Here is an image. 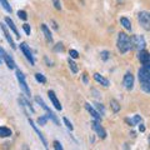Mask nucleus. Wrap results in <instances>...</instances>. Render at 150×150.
Returning <instances> with one entry per match:
<instances>
[{
  "mask_svg": "<svg viewBox=\"0 0 150 150\" xmlns=\"http://www.w3.org/2000/svg\"><path fill=\"white\" fill-rule=\"evenodd\" d=\"M138 76H139L141 89L147 94H149L150 93V65L143 64V66L138 72Z\"/></svg>",
  "mask_w": 150,
  "mask_h": 150,
  "instance_id": "f257e3e1",
  "label": "nucleus"
},
{
  "mask_svg": "<svg viewBox=\"0 0 150 150\" xmlns=\"http://www.w3.org/2000/svg\"><path fill=\"white\" fill-rule=\"evenodd\" d=\"M118 49L121 54H125L133 48L131 45V39H130L125 33H119L118 34V41H116Z\"/></svg>",
  "mask_w": 150,
  "mask_h": 150,
  "instance_id": "f03ea898",
  "label": "nucleus"
},
{
  "mask_svg": "<svg viewBox=\"0 0 150 150\" xmlns=\"http://www.w3.org/2000/svg\"><path fill=\"white\" fill-rule=\"evenodd\" d=\"M35 101H36L38 104L40 105L41 108H43V109H44L45 111H46V118H48V119H50V120H53V121H54V123L56 124V125H59V119H58V116L55 115V114H54L53 111H51L49 106L45 104V101L43 100L40 96H35Z\"/></svg>",
  "mask_w": 150,
  "mask_h": 150,
  "instance_id": "7ed1b4c3",
  "label": "nucleus"
},
{
  "mask_svg": "<svg viewBox=\"0 0 150 150\" xmlns=\"http://www.w3.org/2000/svg\"><path fill=\"white\" fill-rule=\"evenodd\" d=\"M138 20L145 30H150V14L148 11H140L138 14Z\"/></svg>",
  "mask_w": 150,
  "mask_h": 150,
  "instance_id": "20e7f679",
  "label": "nucleus"
},
{
  "mask_svg": "<svg viewBox=\"0 0 150 150\" xmlns=\"http://www.w3.org/2000/svg\"><path fill=\"white\" fill-rule=\"evenodd\" d=\"M17 78H18V81H19V84H20V88L23 89V92L26 94V96H30V89L25 81V75L23 74L20 70H17Z\"/></svg>",
  "mask_w": 150,
  "mask_h": 150,
  "instance_id": "39448f33",
  "label": "nucleus"
},
{
  "mask_svg": "<svg viewBox=\"0 0 150 150\" xmlns=\"http://www.w3.org/2000/svg\"><path fill=\"white\" fill-rule=\"evenodd\" d=\"M92 126H93V129L95 130L96 135L99 136L100 139H105V138H106V131H105V129L100 125V121H99V120H95V119H94V120L92 121Z\"/></svg>",
  "mask_w": 150,
  "mask_h": 150,
  "instance_id": "423d86ee",
  "label": "nucleus"
},
{
  "mask_svg": "<svg viewBox=\"0 0 150 150\" xmlns=\"http://www.w3.org/2000/svg\"><path fill=\"white\" fill-rule=\"evenodd\" d=\"M20 49L23 51V54L25 55V58L28 59V61L30 63V65H35V60H34V56H33V53L30 51V48L28 46L26 43H21L20 44Z\"/></svg>",
  "mask_w": 150,
  "mask_h": 150,
  "instance_id": "0eeeda50",
  "label": "nucleus"
},
{
  "mask_svg": "<svg viewBox=\"0 0 150 150\" xmlns=\"http://www.w3.org/2000/svg\"><path fill=\"white\" fill-rule=\"evenodd\" d=\"M131 45H134L138 50H143L147 46V43H145L144 38L140 36V35H135V36L131 38Z\"/></svg>",
  "mask_w": 150,
  "mask_h": 150,
  "instance_id": "6e6552de",
  "label": "nucleus"
},
{
  "mask_svg": "<svg viewBox=\"0 0 150 150\" xmlns=\"http://www.w3.org/2000/svg\"><path fill=\"white\" fill-rule=\"evenodd\" d=\"M123 85L126 90H131L134 88V76L133 74L128 72L124 75V80H123Z\"/></svg>",
  "mask_w": 150,
  "mask_h": 150,
  "instance_id": "1a4fd4ad",
  "label": "nucleus"
},
{
  "mask_svg": "<svg viewBox=\"0 0 150 150\" xmlns=\"http://www.w3.org/2000/svg\"><path fill=\"white\" fill-rule=\"evenodd\" d=\"M29 124L31 125V128H33V130H34V131H35V133H36V135H38V138H39V139H40V141H41V143H43V145H44V147H45V148H48V141H46V139H45V138H44V135H43V134L40 133V130H39V129H38V126H36V125H35V124H34V121H33V120H31V119H30V118H29Z\"/></svg>",
  "mask_w": 150,
  "mask_h": 150,
  "instance_id": "9d476101",
  "label": "nucleus"
},
{
  "mask_svg": "<svg viewBox=\"0 0 150 150\" xmlns=\"http://www.w3.org/2000/svg\"><path fill=\"white\" fill-rule=\"evenodd\" d=\"M0 28L3 29V31H4V35H5V39L8 40V43L10 44V46H11V49H17V45H15V43H14V40H13V38H11V35H10V33L8 31V28H6V25L5 24H1L0 23Z\"/></svg>",
  "mask_w": 150,
  "mask_h": 150,
  "instance_id": "9b49d317",
  "label": "nucleus"
},
{
  "mask_svg": "<svg viewBox=\"0 0 150 150\" xmlns=\"http://www.w3.org/2000/svg\"><path fill=\"white\" fill-rule=\"evenodd\" d=\"M48 96H49L50 101L53 103V105L55 106V109H56V110H61L63 109L60 101L58 100V98H56V95H55V93L53 92V90H49V92H48Z\"/></svg>",
  "mask_w": 150,
  "mask_h": 150,
  "instance_id": "f8f14e48",
  "label": "nucleus"
},
{
  "mask_svg": "<svg viewBox=\"0 0 150 150\" xmlns=\"http://www.w3.org/2000/svg\"><path fill=\"white\" fill-rule=\"evenodd\" d=\"M138 59L140 60L141 64H149L150 55H149V53L147 50L143 49V50H139V53H138Z\"/></svg>",
  "mask_w": 150,
  "mask_h": 150,
  "instance_id": "ddd939ff",
  "label": "nucleus"
},
{
  "mask_svg": "<svg viewBox=\"0 0 150 150\" xmlns=\"http://www.w3.org/2000/svg\"><path fill=\"white\" fill-rule=\"evenodd\" d=\"M85 109L88 110V111L90 113V115H92V116H93L95 120H99V121H101V115H100V114L96 111L95 109L93 108V105H90L89 103H86V104H85Z\"/></svg>",
  "mask_w": 150,
  "mask_h": 150,
  "instance_id": "4468645a",
  "label": "nucleus"
},
{
  "mask_svg": "<svg viewBox=\"0 0 150 150\" xmlns=\"http://www.w3.org/2000/svg\"><path fill=\"white\" fill-rule=\"evenodd\" d=\"M94 79H95V80L99 83V84H101L103 86H105V88H108V86L110 85V83H109L108 79H105V78L103 76V75H100L99 73H95V74H94Z\"/></svg>",
  "mask_w": 150,
  "mask_h": 150,
  "instance_id": "2eb2a0df",
  "label": "nucleus"
},
{
  "mask_svg": "<svg viewBox=\"0 0 150 150\" xmlns=\"http://www.w3.org/2000/svg\"><path fill=\"white\" fill-rule=\"evenodd\" d=\"M5 23H6V25L10 28V30H11V31H13V33L15 34V36H17L18 39L20 38V34H19V31H18V29H17V26H15L14 21L11 20L10 18H5Z\"/></svg>",
  "mask_w": 150,
  "mask_h": 150,
  "instance_id": "dca6fc26",
  "label": "nucleus"
},
{
  "mask_svg": "<svg viewBox=\"0 0 150 150\" xmlns=\"http://www.w3.org/2000/svg\"><path fill=\"white\" fill-rule=\"evenodd\" d=\"M41 30H43V33H44L45 39L48 40V43H53V36H51V33H50L49 28L46 26L45 24H43V25H41Z\"/></svg>",
  "mask_w": 150,
  "mask_h": 150,
  "instance_id": "f3484780",
  "label": "nucleus"
},
{
  "mask_svg": "<svg viewBox=\"0 0 150 150\" xmlns=\"http://www.w3.org/2000/svg\"><path fill=\"white\" fill-rule=\"evenodd\" d=\"M3 59L5 60L8 68H9V69H15V61L13 60V58H10L9 55L5 53V54H4V56H3Z\"/></svg>",
  "mask_w": 150,
  "mask_h": 150,
  "instance_id": "a211bd4d",
  "label": "nucleus"
},
{
  "mask_svg": "<svg viewBox=\"0 0 150 150\" xmlns=\"http://www.w3.org/2000/svg\"><path fill=\"white\" fill-rule=\"evenodd\" d=\"M11 136V130L5 126H0V138H9Z\"/></svg>",
  "mask_w": 150,
  "mask_h": 150,
  "instance_id": "6ab92c4d",
  "label": "nucleus"
},
{
  "mask_svg": "<svg viewBox=\"0 0 150 150\" xmlns=\"http://www.w3.org/2000/svg\"><path fill=\"white\" fill-rule=\"evenodd\" d=\"M120 24L123 25L126 30H129V31L131 30V23H130V20L128 18H121L120 19Z\"/></svg>",
  "mask_w": 150,
  "mask_h": 150,
  "instance_id": "aec40b11",
  "label": "nucleus"
},
{
  "mask_svg": "<svg viewBox=\"0 0 150 150\" xmlns=\"http://www.w3.org/2000/svg\"><path fill=\"white\" fill-rule=\"evenodd\" d=\"M110 108L113 109L114 113H118L120 110V104L115 99H111V100H110Z\"/></svg>",
  "mask_w": 150,
  "mask_h": 150,
  "instance_id": "412c9836",
  "label": "nucleus"
},
{
  "mask_svg": "<svg viewBox=\"0 0 150 150\" xmlns=\"http://www.w3.org/2000/svg\"><path fill=\"white\" fill-rule=\"evenodd\" d=\"M68 63H69V68H70V70H72V72H73L74 74H76V73H78V70H79L78 65H76V63H74L72 58H69Z\"/></svg>",
  "mask_w": 150,
  "mask_h": 150,
  "instance_id": "4be33fe9",
  "label": "nucleus"
},
{
  "mask_svg": "<svg viewBox=\"0 0 150 150\" xmlns=\"http://www.w3.org/2000/svg\"><path fill=\"white\" fill-rule=\"evenodd\" d=\"M0 5H1L4 8V10L8 11V13H11V11H13V9H11V6H10V4L8 3V0H0Z\"/></svg>",
  "mask_w": 150,
  "mask_h": 150,
  "instance_id": "5701e85b",
  "label": "nucleus"
},
{
  "mask_svg": "<svg viewBox=\"0 0 150 150\" xmlns=\"http://www.w3.org/2000/svg\"><path fill=\"white\" fill-rule=\"evenodd\" d=\"M19 101H20V103H21V104H23V108H28V109H29V110H30V113H35V110H34V108H33V106H31V105H30V103H29V101H28V100H25V99H23V98H21V99H20V100H19Z\"/></svg>",
  "mask_w": 150,
  "mask_h": 150,
  "instance_id": "b1692460",
  "label": "nucleus"
},
{
  "mask_svg": "<svg viewBox=\"0 0 150 150\" xmlns=\"http://www.w3.org/2000/svg\"><path fill=\"white\" fill-rule=\"evenodd\" d=\"M94 106H95V110L100 114V115H104V114H105V110H104V106H103V104H100V103H95Z\"/></svg>",
  "mask_w": 150,
  "mask_h": 150,
  "instance_id": "393cba45",
  "label": "nucleus"
},
{
  "mask_svg": "<svg viewBox=\"0 0 150 150\" xmlns=\"http://www.w3.org/2000/svg\"><path fill=\"white\" fill-rule=\"evenodd\" d=\"M35 79H36V81L41 83V84H45V83H46V78H45L43 74H40V73H36V74H35Z\"/></svg>",
  "mask_w": 150,
  "mask_h": 150,
  "instance_id": "a878e982",
  "label": "nucleus"
},
{
  "mask_svg": "<svg viewBox=\"0 0 150 150\" xmlns=\"http://www.w3.org/2000/svg\"><path fill=\"white\" fill-rule=\"evenodd\" d=\"M128 121L130 123V125H131V126H133V125H136V124H139L140 121H141V116H140V115H135L131 120H128Z\"/></svg>",
  "mask_w": 150,
  "mask_h": 150,
  "instance_id": "bb28decb",
  "label": "nucleus"
},
{
  "mask_svg": "<svg viewBox=\"0 0 150 150\" xmlns=\"http://www.w3.org/2000/svg\"><path fill=\"white\" fill-rule=\"evenodd\" d=\"M18 17H19V19H21V20H26L28 19V15H26V13L24 10H19L18 11Z\"/></svg>",
  "mask_w": 150,
  "mask_h": 150,
  "instance_id": "cd10ccee",
  "label": "nucleus"
},
{
  "mask_svg": "<svg viewBox=\"0 0 150 150\" xmlns=\"http://www.w3.org/2000/svg\"><path fill=\"white\" fill-rule=\"evenodd\" d=\"M63 121H64V124L66 125V128H68V129L70 130V131H72V130L74 129L73 124H72V123H70V121H69V119H68V118H64V119H63Z\"/></svg>",
  "mask_w": 150,
  "mask_h": 150,
  "instance_id": "c85d7f7f",
  "label": "nucleus"
},
{
  "mask_svg": "<svg viewBox=\"0 0 150 150\" xmlns=\"http://www.w3.org/2000/svg\"><path fill=\"white\" fill-rule=\"evenodd\" d=\"M69 55H70V58H72V59H78L79 58V53L76 50H74V49H72L69 51Z\"/></svg>",
  "mask_w": 150,
  "mask_h": 150,
  "instance_id": "c756f323",
  "label": "nucleus"
},
{
  "mask_svg": "<svg viewBox=\"0 0 150 150\" xmlns=\"http://www.w3.org/2000/svg\"><path fill=\"white\" fill-rule=\"evenodd\" d=\"M46 121H48V118H46V116H40L38 119V124L39 125H45Z\"/></svg>",
  "mask_w": 150,
  "mask_h": 150,
  "instance_id": "7c9ffc66",
  "label": "nucleus"
},
{
  "mask_svg": "<svg viewBox=\"0 0 150 150\" xmlns=\"http://www.w3.org/2000/svg\"><path fill=\"white\" fill-rule=\"evenodd\" d=\"M23 29H24V31H25L26 35H30L31 29H30V25H29V24H24V25H23Z\"/></svg>",
  "mask_w": 150,
  "mask_h": 150,
  "instance_id": "2f4dec72",
  "label": "nucleus"
},
{
  "mask_svg": "<svg viewBox=\"0 0 150 150\" xmlns=\"http://www.w3.org/2000/svg\"><path fill=\"white\" fill-rule=\"evenodd\" d=\"M100 56H101L103 60H108V59H109V53L104 50V51H101V53H100Z\"/></svg>",
  "mask_w": 150,
  "mask_h": 150,
  "instance_id": "473e14b6",
  "label": "nucleus"
},
{
  "mask_svg": "<svg viewBox=\"0 0 150 150\" xmlns=\"http://www.w3.org/2000/svg\"><path fill=\"white\" fill-rule=\"evenodd\" d=\"M53 145H54V149L55 150H63V145L59 143V141H54Z\"/></svg>",
  "mask_w": 150,
  "mask_h": 150,
  "instance_id": "72a5a7b5",
  "label": "nucleus"
},
{
  "mask_svg": "<svg viewBox=\"0 0 150 150\" xmlns=\"http://www.w3.org/2000/svg\"><path fill=\"white\" fill-rule=\"evenodd\" d=\"M53 3H54L55 9H58V10L61 9V5H60V1H59V0H53Z\"/></svg>",
  "mask_w": 150,
  "mask_h": 150,
  "instance_id": "f704fd0d",
  "label": "nucleus"
},
{
  "mask_svg": "<svg viewBox=\"0 0 150 150\" xmlns=\"http://www.w3.org/2000/svg\"><path fill=\"white\" fill-rule=\"evenodd\" d=\"M58 46H55V50L56 51H63V49H64V46H63V44H56Z\"/></svg>",
  "mask_w": 150,
  "mask_h": 150,
  "instance_id": "c9c22d12",
  "label": "nucleus"
},
{
  "mask_svg": "<svg viewBox=\"0 0 150 150\" xmlns=\"http://www.w3.org/2000/svg\"><path fill=\"white\" fill-rule=\"evenodd\" d=\"M83 81H84V84H88V83H89L88 74H84V75H83Z\"/></svg>",
  "mask_w": 150,
  "mask_h": 150,
  "instance_id": "e433bc0d",
  "label": "nucleus"
},
{
  "mask_svg": "<svg viewBox=\"0 0 150 150\" xmlns=\"http://www.w3.org/2000/svg\"><path fill=\"white\" fill-rule=\"evenodd\" d=\"M139 131H141V133L145 131V126H144V124H140V125H139Z\"/></svg>",
  "mask_w": 150,
  "mask_h": 150,
  "instance_id": "4c0bfd02",
  "label": "nucleus"
},
{
  "mask_svg": "<svg viewBox=\"0 0 150 150\" xmlns=\"http://www.w3.org/2000/svg\"><path fill=\"white\" fill-rule=\"evenodd\" d=\"M51 24H53V28H54V29H58V25H56V23H55L54 20L51 21Z\"/></svg>",
  "mask_w": 150,
  "mask_h": 150,
  "instance_id": "58836bf2",
  "label": "nucleus"
},
{
  "mask_svg": "<svg viewBox=\"0 0 150 150\" xmlns=\"http://www.w3.org/2000/svg\"><path fill=\"white\" fill-rule=\"evenodd\" d=\"M121 1H123V0H118V3H121Z\"/></svg>",
  "mask_w": 150,
  "mask_h": 150,
  "instance_id": "ea45409f",
  "label": "nucleus"
},
{
  "mask_svg": "<svg viewBox=\"0 0 150 150\" xmlns=\"http://www.w3.org/2000/svg\"><path fill=\"white\" fill-rule=\"evenodd\" d=\"M0 61H1V60H0Z\"/></svg>",
  "mask_w": 150,
  "mask_h": 150,
  "instance_id": "a19ab883",
  "label": "nucleus"
}]
</instances>
